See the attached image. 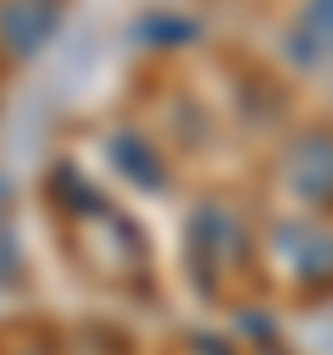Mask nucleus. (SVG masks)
<instances>
[{
    "mask_svg": "<svg viewBox=\"0 0 333 355\" xmlns=\"http://www.w3.org/2000/svg\"><path fill=\"white\" fill-rule=\"evenodd\" d=\"M278 255H283V266H289L305 288H327V283H333V233H327L322 222L278 227Z\"/></svg>",
    "mask_w": 333,
    "mask_h": 355,
    "instance_id": "f257e3e1",
    "label": "nucleus"
},
{
    "mask_svg": "<svg viewBox=\"0 0 333 355\" xmlns=\"http://www.w3.org/2000/svg\"><path fill=\"white\" fill-rule=\"evenodd\" d=\"M56 17H61L56 0H0V50L11 61H28L56 33Z\"/></svg>",
    "mask_w": 333,
    "mask_h": 355,
    "instance_id": "f03ea898",
    "label": "nucleus"
},
{
    "mask_svg": "<svg viewBox=\"0 0 333 355\" xmlns=\"http://www.w3.org/2000/svg\"><path fill=\"white\" fill-rule=\"evenodd\" d=\"M17 355H44V349H17Z\"/></svg>",
    "mask_w": 333,
    "mask_h": 355,
    "instance_id": "39448f33",
    "label": "nucleus"
},
{
    "mask_svg": "<svg viewBox=\"0 0 333 355\" xmlns=\"http://www.w3.org/2000/svg\"><path fill=\"white\" fill-rule=\"evenodd\" d=\"M283 178H289V189H294L300 200L327 205V200H333V133H305V139L289 150Z\"/></svg>",
    "mask_w": 333,
    "mask_h": 355,
    "instance_id": "7ed1b4c3",
    "label": "nucleus"
},
{
    "mask_svg": "<svg viewBox=\"0 0 333 355\" xmlns=\"http://www.w3.org/2000/svg\"><path fill=\"white\" fill-rule=\"evenodd\" d=\"M111 155H117V166H128V172L139 166V183H144V189H161V161L144 150V139L117 133V139H111Z\"/></svg>",
    "mask_w": 333,
    "mask_h": 355,
    "instance_id": "20e7f679",
    "label": "nucleus"
}]
</instances>
